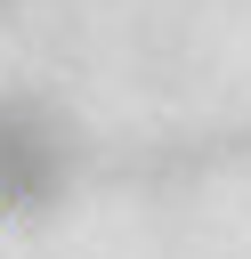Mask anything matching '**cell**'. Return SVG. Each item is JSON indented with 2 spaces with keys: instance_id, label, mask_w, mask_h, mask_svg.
Here are the masks:
<instances>
[{
  "instance_id": "obj_1",
  "label": "cell",
  "mask_w": 251,
  "mask_h": 259,
  "mask_svg": "<svg viewBox=\"0 0 251 259\" xmlns=\"http://www.w3.org/2000/svg\"><path fill=\"white\" fill-rule=\"evenodd\" d=\"M89 178V146L49 97H0V219L32 227Z\"/></svg>"
},
{
  "instance_id": "obj_2",
  "label": "cell",
  "mask_w": 251,
  "mask_h": 259,
  "mask_svg": "<svg viewBox=\"0 0 251 259\" xmlns=\"http://www.w3.org/2000/svg\"><path fill=\"white\" fill-rule=\"evenodd\" d=\"M0 8H8V0H0Z\"/></svg>"
}]
</instances>
